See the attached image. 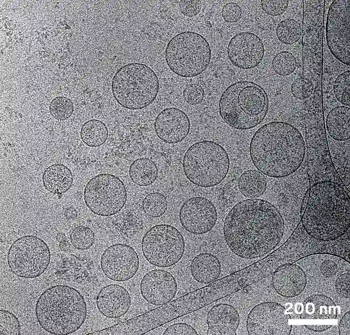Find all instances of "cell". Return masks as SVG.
<instances>
[{
  "label": "cell",
  "instance_id": "cell-1",
  "mask_svg": "<svg viewBox=\"0 0 350 335\" xmlns=\"http://www.w3.org/2000/svg\"><path fill=\"white\" fill-rule=\"evenodd\" d=\"M284 230V220L277 208L258 198L244 200L234 206L223 228L229 248L246 259L258 258L272 251L282 240Z\"/></svg>",
  "mask_w": 350,
  "mask_h": 335
},
{
  "label": "cell",
  "instance_id": "cell-2",
  "mask_svg": "<svg viewBox=\"0 0 350 335\" xmlns=\"http://www.w3.org/2000/svg\"><path fill=\"white\" fill-rule=\"evenodd\" d=\"M306 144L299 130L282 121L268 122L254 134L250 144L252 161L263 174L271 178L288 176L302 165Z\"/></svg>",
  "mask_w": 350,
  "mask_h": 335
},
{
  "label": "cell",
  "instance_id": "cell-3",
  "mask_svg": "<svg viewBox=\"0 0 350 335\" xmlns=\"http://www.w3.org/2000/svg\"><path fill=\"white\" fill-rule=\"evenodd\" d=\"M301 220L316 240L334 241L344 235L350 226V200L343 183L325 180L312 184Z\"/></svg>",
  "mask_w": 350,
  "mask_h": 335
},
{
  "label": "cell",
  "instance_id": "cell-4",
  "mask_svg": "<svg viewBox=\"0 0 350 335\" xmlns=\"http://www.w3.org/2000/svg\"><path fill=\"white\" fill-rule=\"evenodd\" d=\"M87 312L83 296L75 288L64 284L44 290L35 306L40 326L53 334L66 335L76 332L84 322Z\"/></svg>",
  "mask_w": 350,
  "mask_h": 335
},
{
  "label": "cell",
  "instance_id": "cell-5",
  "mask_svg": "<svg viewBox=\"0 0 350 335\" xmlns=\"http://www.w3.org/2000/svg\"><path fill=\"white\" fill-rule=\"evenodd\" d=\"M269 100L266 90L252 81L241 80L228 86L222 93L219 113L230 126L242 130L252 128L265 118Z\"/></svg>",
  "mask_w": 350,
  "mask_h": 335
},
{
  "label": "cell",
  "instance_id": "cell-6",
  "mask_svg": "<svg viewBox=\"0 0 350 335\" xmlns=\"http://www.w3.org/2000/svg\"><path fill=\"white\" fill-rule=\"evenodd\" d=\"M111 87L113 96L120 106L138 110L154 102L159 91L160 84L156 73L149 66L131 62L116 72Z\"/></svg>",
  "mask_w": 350,
  "mask_h": 335
},
{
  "label": "cell",
  "instance_id": "cell-7",
  "mask_svg": "<svg viewBox=\"0 0 350 335\" xmlns=\"http://www.w3.org/2000/svg\"><path fill=\"white\" fill-rule=\"evenodd\" d=\"M230 158L219 144L209 140L196 142L185 152L182 162L184 174L194 184L210 188L219 184L226 177Z\"/></svg>",
  "mask_w": 350,
  "mask_h": 335
},
{
  "label": "cell",
  "instance_id": "cell-8",
  "mask_svg": "<svg viewBox=\"0 0 350 335\" xmlns=\"http://www.w3.org/2000/svg\"><path fill=\"white\" fill-rule=\"evenodd\" d=\"M164 56L167 66L174 73L190 78L200 75L207 68L212 52L210 44L202 36L186 31L170 40Z\"/></svg>",
  "mask_w": 350,
  "mask_h": 335
},
{
  "label": "cell",
  "instance_id": "cell-9",
  "mask_svg": "<svg viewBox=\"0 0 350 335\" xmlns=\"http://www.w3.org/2000/svg\"><path fill=\"white\" fill-rule=\"evenodd\" d=\"M50 258V248L43 240L36 236L26 235L12 244L7 254V262L14 274L32 279L44 273Z\"/></svg>",
  "mask_w": 350,
  "mask_h": 335
},
{
  "label": "cell",
  "instance_id": "cell-10",
  "mask_svg": "<svg viewBox=\"0 0 350 335\" xmlns=\"http://www.w3.org/2000/svg\"><path fill=\"white\" fill-rule=\"evenodd\" d=\"M142 250L150 264L158 267L168 268L182 258L185 242L182 235L175 227L168 224H156L144 234Z\"/></svg>",
  "mask_w": 350,
  "mask_h": 335
},
{
  "label": "cell",
  "instance_id": "cell-11",
  "mask_svg": "<svg viewBox=\"0 0 350 335\" xmlns=\"http://www.w3.org/2000/svg\"><path fill=\"white\" fill-rule=\"evenodd\" d=\"M84 198L92 212L102 216H110L124 208L127 200V192L119 178L104 173L95 176L87 182Z\"/></svg>",
  "mask_w": 350,
  "mask_h": 335
},
{
  "label": "cell",
  "instance_id": "cell-12",
  "mask_svg": "<svg viewBox=\"0 0 350 335\" xmlns=\"http://www.w3.org/2000/svg\"><path fill=\"white\" fill-rule=\"evenodd\" d=\"M326 40L332 54L350 65V0H334L327 14Z\"/></svg>",
  "mask_w": 350,
  "mask_h": 335
},
{
  "label": "cell",
  "instance_id": "cell-13",
  "mask_svg": "<svg viewBox=\"0 0 350 335\" xmlns=\"http://www.w3.org/2000/svg\"><path fill=\"white\" fill-rule=\"evenodd\" d=\"M290 315L280 304L266 302L255 306L246 320L249 335H288L292 331Z\"/></svg>",
  "mask_w": 350,
  "mask_h": 335
},
{
  "label": "cell",
  "instance_id": "cell-14",
  "mask_svg": "<svg viewBox=\"0 0 350 335\" xmlns=\"http://www.w3.org/2000/svg\"><path fill=\"white\" fill-rule=\"evenodd\" d=\"M244 288L238 270L181 297L188 314Z\"/></svg>",
  "mask_w": 350,
  "mask_h": 335
},
{
  "label": "cell",
  "instance_id": "cell-15",
  "mask_svg": "<svg viewBox=\"0 0 350 335\" xmlns=\"http://www.w3.org/2000/svg\"><path fill=\"white\" fill-rule=\"evenodd\" d=\"M139 258L134 249L125 244H115L108 247L100 258L104 274L116 282L130 280L139 267Z\"/></svg>",
  "mask_w": 350,
  "mask_h": 335
},
{
  "label": "cell",
  "instance_id": "cell-16",
  "mask_svg": "<svg viewBox=\"0 0 350 335\" xmlns=\"http://www.w3.org/2000/svg\"><path fill=\"white\" fill-rule=\"evenodd\" d=\"M180 224L188 232L202 234L214 226L218 214L214 204L201 196L191 198L184 202L179 214Z\"/></svg>",
  "mask_w": 350,
  "mask_h": 335
},
{
  "label": "cell",
  "instance_id": "cell-17",
  "mask_svg": "<svg viewBox=\"0 0 350 335\" xmlns=\"http://www.w3.org/2000/svg\"><path fill=\"white\" fill-rule=\"evenodd\" d=\"M227 54L230 62L236 67L251 69L262 61L264 54V44L256 34L248 32H240L230 38Z\"/></svg>",
  "mask_w": 350,
  "mask_h": 335
},
{
  "label": "cell",
  "instance_id": "cell-18",
  "mask_svg": "<svg viewBox=\"0 0 350 335\" xmlns=\"http://www.w3.org/2000/svg\"><path fill=\"white\" fill-rule=\"evenodd\" d=\"M140 288L142 298L147 302L160 306L174 298L178 285L176 280L170 272L164 270L154 269L144 276Z\"/></svg>",
  "mask_w": 350,
  "mask_h": 335
},
{
  "label": "cell",
  "instance_id": "cell-19",
  "mask_svg": "<svg viewBox=\"0 0 350 335\" xmlns=\"http://www.w3.org/2000/svg\"><path fill=\"white\" fill-rule=\"evenodd\" d=\"M340 308L329 297L316 294L296 304L295 312L304 325L336 324Z\"/></svg>",
  "mask_w": 350,
  "mask_h": 335
},
{
  "label": "cell",
  "instance_id": "cell-20",
  "mask_svg": "<svg viewBox=\"0 0 350 335\" xmlns=\"http://www.w3.org/2000/svg\"><path fill=\"white\" fill-rule=\"evenodd\" d=\"M190 124L187 114L180 108L172 107L162 110L157 116L154 128L158 137L164 142H181L188 135Z\"/></svg>",
  "mask_w": 350,
  "mask_h": 335
},
{
  "label": "cell",
  "instance_id": "cell-21",
  "mask_svg": "<svg viewBox=\"0 0 350 335\" xmlns=\"http://www.w3.org/2000/svg\"><path fill=\"white\" fill-rule=\"evenodd\" d=\"M131 304V297L124 286L110 284L102 288L96 298L99 312L104 316L118 318L124 316Z\"/></svg>",
  "mask_w": 350,
  "mask_h": 335
},
{
  "label": "cell",
  "instance_id": "cell-22",
  "mask_svg": "<svg viewBox=\"0 0 350 335\" xmlns=\"http://www.w3.org/2000/svg\"><path fill=\"white\" fill-rule=\"evenodd\" d=\"M240 316L236 308L228 304L213 306L206 316L207 335H236Z\"/></svg>",
  "mask_w": 350,
  "mask_h": 335
},
{
  "label": "cell",
  "instance_id": "cell-23",
  "mask_svg": "<svg viewBox=\"0 0 350 335\" xmlns=\"http://www.w3.org/2000/svg\"><path fill=\"white\" fill-rule=\"evenodd\" d=\"M272 282L279 294L286 298H292L303 292L307 280L303 270L293 263L273 273Z\"/></svg>",
  "mask_w": 350,
  "mask_h": 335
},
{
  "label": "cell",
  "instance_id": "cell-24",
  "mask_svg": "<svg viewBox=\"0 0 350 335\" xmlns=\"http://www.w3.org/2000/svg\"><path fill=\"white\" fill-rule=\"evenodd\" d=\"M74 181L71 170L62 164H54L47 167L42 176V184L50 192L58 198L72 187Z\"/></svg>",
  "mask_w": 350,
  "mask_h": 335
},
{
  "label": "cell",
  "instance_id": "cell-25",
  "mask_svg": "<svg viewBox=\"0 0 350 335\" xmlns=\"http://www.w3.org/2000/svg\"><path fill=\"white\" fill-rule=\"evenodd\" d=\"M190 271L196 281L208 284L218 278L222 272V265L214 255L208 252L202 253L192 260Z\"/></svg>",
  "mask_w": 350,
  "mask_h": 335
},
{
  "label": "cell",
  "instance_id": "cell-26",
  "mask_svg": "<svg viewBox=\"0 0 350 335\" xmlns=\"http://www.w3.org/2000/svg\"><path fill=\"white\" fill-rule=\"evenodd\" d=\"M327 132L334 140L344 142L350 138V108L341 106L328 113L326 122Z\"/></svg>",
  "mask_w": 350,
  "mask_h": 335
},
{
  "label": "cell",
  "instance_id": "cell-27",
  "mask_svg": "<svg viewBox=\"0 0 350 335\" xmlns=\"http://www.w3.org/2000/svg\"><path fill=\"white\" fill-rule=\"evenodd\" d=\"M266 178L258 170H250L244 172L238 180V187L241 194L248 198H256L266 190Z\"/></svg>",
  "mask_w": 350,
  "mask_h": 335
},
{
  "label": "cell",
  "instance_id": "cell-28",
  "mask_svg": "<svg viewBox=\"0 0 350 335\" xmlns=\"http://www.w3.org/2000/svg\"><path fill=\"white\" fill-rule=\"evenodd\" d=\"M128 172L132 182L141 186L152 184L158 175V169L154 162L146 158L134 160L130 166Z\"/></svg>",
  "mask_w": 350,
  "mask_h": 335
},
{
  "label": "cell",
  "instance_id": "cell-29",
  "mask_svg": "<svg viewBox=\"0 0 350 335\" xmlns=\"http://www.w3.org/2000/svg\"><path fill=\"white\" fill-rule=\"evenodd\" d=\"M82 141L88 146L96 148L102 145L108 137V129L102 121L92 119L86 122L80 131Z\"/></svg>",
  "mask_w": 350,
  "mask_h": 335
},
{
  "label": "cell",
  "instance_id": "cell-30",
  "mask_svg": "<svg viewBox=\"0 0 350 335\" xmlns=\"http://www.w3.org/2000/svg\"><path fill=\"white\" fill-rule=\"evenodd\" d=\"M280 41L286 44L297 42L302 36V27L300 23L292 18H286L280 22L276 28Z\"/></svg>",
  "mask_w": 350,
  "mask_h": 335
},
{
  "label": "cell",
  "instance_id": "cell-31",
  "mask_svg": "<svg viewBox=\"0 0 350 335\" xmlns=\"http://www.w3.org/2000/svg\"><path fill=\"white\" fill-rule=\"evenodd\" d=\"M168 208V201L166 196L158 192H152L146 195L142 201L144 212L152 218L162 216Z\"/></svg>",
  "mask_w": 350,
  "mask_h": 335
},
{
  "label": "cell",
  "instance_id": "cell-32",
  "mask_svg": "<svg viewBox=\"0 0 350 335\" xmlns=\"http://www.w3.org/2000/svg\"><path fill=\"white\" fill-rule=\"evenodd\" d=\"M72 245L76 249L86 250L90 248L95 241V234L91 228L84 226L72 228L69 233Z\"/></svg>",
  "mask_w": 350,
  "mask_h": 335
},
{
  "label": "cell",
  "instance_id": "cell-33",
  "mask_svg": "<svg viewBox=\"0 0 350 335\" xmlns=\"http://www.w3.org/2000/svg\"><path fill=\"white\" fill-rule=\"evenodd\" d=\"M297 62L295 56L288 51L278 52L272 62V68L278 74L286 76L292 73L296 68Z\"/></svg>",
  "mask_w": 350,
  "mask_h": 335
},
{
  "label": "cell",
  "instance_id": "cell-34",
  "mask_svg": "<svg viewBox=\"0 0 350 335\" xmlns=\"http://www.w3.org/2000/svg\"><path fill=\"white\" fill-rule=\"evenodd\" d=\"M50 112L57 120H64L72 115L74 106L71 100L64 96H58L52 100L50 104Z\"/></svg>",
  "mask_w": 350,
  "mask_h": 335
},
{
  "label": "cell",
  "instance_id": "cell-35",
  "mask_svg": "<svg viewBox=\"0 0 350 335\" xmlns=\"http://www.w3.org/2000/svg\"><path fill=\"white\" fill-rule=\"evenodd\" d=\"M334 92L337 100L343 106H350V72L341 73L336 78L334 84Z\"/></svg>",
  "mask_w": 350,
  "mask_h": 335
},
{
  "label": "cell",
  "instance_id": "cell-36",
  "mask_svg": "<svg viewBox=\"0 0 350 335\" xmlns=\"http://www.w3.org/2000/svg\"><path fill=\"white\" fill-rule=\"evenodd\" d=\"M21 326L18 318L8 310H0V335L20 334Z\"/></svg>",
  "mask_w": 350,
  "mask_h": 335
},
{
  "label": "cell",
  "instance_id": "cell-37",
  "mask_svg": "<svg viewBox=\"0 0 350 335\" xmlns=\"http://www.w3.org/2000/svg\"><path fill=\"white\" fill-rule=\"evenodd\" d=\"M183 96L185 101L192 105L200 104L204 97L203 88L196 84L188 85L183 92Z\"/></svg>",
  "mask_w": 350,
  "mask_h": 335
},
{
  "label": "cell",
  "instance_id": "cell-38",
  "mask_svg": "<svg viewBox=\"0 0 350 335\" xmlns=\"http://www.w3.org/2000/svg\"><path fill=\"white\" fill-rule=\"evenodd\" d=\"M289 1L287 0H262L260 5L263 10L272 16H278L282 14L288 7Z\"/></svg>",
  "mask_w": 350,
  "mask_h": 335
},
{
  "label": "cell",
  "instance_id": "cell-39",
  "mask_svg": "<svg viewBox=\"0 0 350 335\" xmlns=\"http://www.w3.org/2000/svg\"><path fill=\"white\" fill-rule=\"evenodd\" d=\"M242 10L236 3L229 2L226 4L222 10V16L227 22L234 23L238 21L242 16Z\"/></svg>",
  "mask_w": 350,
  "mask_h": 335
},
{
  "label": "cell",
  "instance_id": "cell-40",
  "mask_svg": "<svg viewBox=\"0 0 350 335\" xmlns=\"http://www.w3.org/2000/svg\"><path fill=\"white\" fill-rule=\"evenodd\" d=\"M164 335H198L196 330L190 324L180 322L170 325L163 333Z\"/></svg>",
  "mask_w": 350,
  "mask_h": 335
},
{
  "label": "cell",
  "instance_id": "cell-41",
  "mask_svg": "<svg viewBox=\"0 0 350 335\" xmlns=\"http://www.w3.org/2000/svg\"><path fill=\"white\" fill-rule=\"evenodd\" d=\"M180 12L188 17H193L198 15L202 9L200 0H180L179 3Z\"/></svg>",
  "mask_w": 350,
  "mask_h": 335
},
{
  "label": "cell",
  "instance_id": "cell-42",
  "mask_svg": "<svg viewBox=\"0 0 350 335\" xmlns=\"http://www.w3.org/2000/svg\"><path fill=\"white\" fill-rule=\"evenodd\" d=\"M335 290L342 297L349 298L350 296V271L341 274L335 282Z\"/></svg>",
  "mask_w": 350,
  "mask_h": 335
},
{
  "label": "cell",
  "instance_id": "cell-43",
  "mask_svg": "<svg viewBox=\"0 0 350 335\" xmlns=\"http://www.w3.org/2000/svg\"><path fill=\"white\" fill-rule=\"evenodd\" d=\"M338 270L337 264L332 260H324L320 266L322 274L326 277H330L336 274Z\"/></svg>",
  "mask_w": 350,
  "mask_h": 335
},
{
  "label": "cell",
  "instance_id": "cell-44",
  "mask_svg": "<svg viewBox=\"0 0 350 335\" xmlns=\"http://www.w3.org/2000/svg\"><path fill=\"white\" fill-rule=\"evenodd\" d=\"M338 333L340 335H350V312H346L340 321Z\"/></svg>",
  "mask_w": 350,
  "mask_h": 335
},
{
  "label": "cell",
  "instance_id": "cell-45",
  "mask_svg": "<svg viewBox=\"0 0 350 335\" xmlns=\"http://www.w3.org/2000/svg\"><path fill=\"white\" fill-rule=\"evenodd\" d=\"M290 90L294 97L300 100H304L302 78H298L294 81L291 86Z\"/></svg>",
  "mask_w": 350,
  "mask_h": 335
},
{
  "label": "cell",
  "instance_id": "cell-46",
  "mask_svg": "<svg viewBox=\"0 0 350 335\" xmlns=\"http://www.w3.org/2000/svg\"><path fill=\"white\" fill-rule=\"evenodd\" d=\"M56 238L60 242V248L64 252H68L70 249V242L66 240V236L62 232L58 233Z\"/></svg>",
  "mask_w": 350,
  "mask_h": 335
},
{
  "label": "cell",
  "instance_id": "cell-47",
  "mask_svg": "<svg viewBox=\"0 0 350 335\" xmlns=\"http://www.w3.org/2000/svg\"><path fill=\"white\" fill-rule=\"evenodd\" d=\"M308 330L314 332H323L332 326L331 324L304 325Z\"/></svg>",
  "mask_w": 350,
  "mask_h": 335
},
{
  "label": "cell",
  "instance_id": "cell-48",
  "mask_svg": "<svg viewBox=\"0 0 350 335\" xmlns=\"http://www.w3.org/2000/svg\"><path fill=\"white\" fill-rule=\"evenodd\" d=\"M64 214L68 220H74L78 216V212L74 208L70 206L64 209Z\"/></svg>",
  "mask_w": 350,
  "mask_h": 335
}]
</instances>
